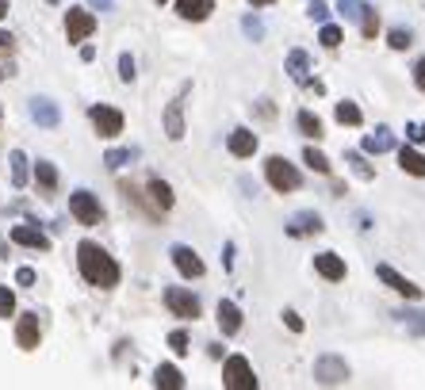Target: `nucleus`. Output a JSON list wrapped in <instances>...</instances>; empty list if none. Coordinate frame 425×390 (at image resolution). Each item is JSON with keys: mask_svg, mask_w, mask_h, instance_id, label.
Masks as SVG:
<instances>
[{"mask_svg": "<svg viewBox=\"0 0 425 390\" xmlns=\"http://www.w3.org/2000/svg\"><path fill=\"white\" fill-rule=\"evenodd\" d=\"M314 382H322V387H341V382H349V364H345L341 356H318L314 360Z\"/></svg>", "mask_w": 425, "mask_h": 390, "instance_id": "nucleus-5", "label": "nucleus"}, {"mask_svg": "<svg viewBox=\"0 0 425 390\" xmlns=\"http://www.w3.org/2000/svg\"><path fill=\"white\" fill-rule=\"evenodd\" d=\"M334 115H337V123H341V126H360V123H364V115H360V108L352 100H341L334 108Z\"/></svg>", "mask_w": 425, "mask_h": 390, "instance_id": "nucleus-25", "label": "nucleus"}, {"mask_svg": "<svg viewBox=\"0 0 425 390\" xmlns=\"http://www.w3.org/2000/svg\"><path fill=\"white\" fill-rule=\"evenodd\" d=\"M368 8H372V4H364V0H341V4H337V12H341L349 23H360V19L368 16Z\"/></svg>", "mask_w": 425, "mask_h": 390, "instance_id": "nucleus-27", "label": "nucleus"}, {"mask_svg": "<svg viewBox=\"0 0 425 390\" xmlns=\"http://www.w3.org/2000/svg\"><path fill=\"white\" fill-rule=\"evenodd\" d=\"M150 199H153V207H158V211H169V207H173V188L153 176V180H150Z\"/></svg>", "mask_w": 425, "mask_h": 390, "instance_id": "nucleus-24", "label": "nucleus"}, {"mask_svg": "<svg viewBox=\"0 0 425 390\" xmlns=\"http://www.w3.org/2000/svg\"><path fill=\"white\" fill-rule=\"evenodd\" d=\"M158 4H165V0H158Z\"/></svg>", "mask_w": 425, "mask_h": 390, "instance_id": "nucleus-52", "label": "nucleus"}, {"mask_svg": "<svg viewBox=\"0 0 425 390\" xmlns=\"http://www.w3.org/2000/svg\"><path fill=\"white\" fill-rule=\"evenodd\" d=\"M31 119L39 126H46V130H54V126L62 123V111H58V104L54 100H46V96H35L31 100Z\"/></svg>", "mask_w": 425, "mask_h": 390, "instance_id": "nucleus-13", "label": "nucleus"}, {"mask_svg": "<svg viewBox=\"0 0 425 390\" xmlns=\"http://www.w3.org/2000/svg\"><path fill=\"white\" fill-rule=\"evenodd\" d=\"M12 184H16V188H23L27 184V157H23V150H12Z\"/></svg>", "mask_w": 425, "mask_h": 390, "instance_id": "nucleus-28", "label": "nucleus"}, {"mask_svg": "<svg viewBox=\"0 0 425 390\" xmlns=\"http://www.w3.org/2000/svg\"><path fill=\"white\" fill-rule=\"evenodd\" d=\"M153 382H158L161 390H180V387H184V375H180V367L161 364L158 371H153Z\"/></svg>", "mask_w": 425, "mask_h": 390, "instance_id": "nucleus-23", "label": "nucleus"}, {"mask_svg": "<svg viewBox=\"0 0 425 390\" xmlns=\"http://www.w3.org/2000/svg\"><path fill=\"white\" fill-rule=\"evenodd\" d=\"M134 157H138V150H111L108 157H104V165H108V168H123V165H131Z\"/></svg>", "mask_w": 425, "mask_h": 390, "instance_id": "nucleus-32", "label": "nucleus"}, {"mask_svg": "<svg viewBox=\"0 0 425 390\" xmlns=\"http://www.w3.org/2000/svg\"><path fill=\"white\" fill-rule=\"evenodd\" d=\"M8 16V0H0V19Z\"/></svg>", "mask_w": 425, "mask_h": 390, "instance_id": "nucleus-50", "label": "nucleus"}, {"mask_svg": "<svg viewBox=\"0 0 425 390\" xmlns=\"http://www.w3.org/2000/svg\"><path fill=\"white\" fill-rule=\"evenodd\" d=\"M39 337H42V329H39V314H23L16 322V344L23 352H31V349H39Z\"/></svg>", "mask_w": 425, "mask_h": 390, "instance_id": "nucleus-12", "label": "nucleus"}, {"mask_svg": "<svg viewBox=\"0 0 425 390\" xmlns=\"http://www.w3.org/2000/svg\"><path fill=\"white\" fill-rule=\"evenodd\" d=\"M211 12H215V0H176V16L192 23H203Z\"/></svg>", "mask_w": 425, "mask_h": 390, "instance_id": "nucleus-17", "label": "nucleus"}, {"mask_svg": "<svg viewBox=\"0 0 425 390\" xmlns=\"http://www.w3.org/2000/svg\"><path fill=\"white\" fill-rule=\"evenodd\" d=\"M0 119H4V111H0Z\"/></svg>", "mask_w": 425, "mask_h": 390, "instance_id": "nucleus-53", "label": "nucleus"}, {"mask_svg": "<svg viewBox=\"0 0 425 390\" xmlns=\"http://www.w3.org/2000/svg\"><path fill=\"white\" fill-rule=\"evenodd\" d=\"M406 138L414 142V146H422V142H425V123H410L406 126Z\"/></svg>", "mask_w": 425, "mask_h": 390, "instance_id": "nucleus-41", "label": "nucleus"}, {"mask_svg": "<svg viewBox=\"0 0 425 390\" xmlns=\"http://www.w3.org/2000/svg\"><path fill=\"white\" fill-rule=\"evenodd\" d=\"M253 8H265V4H272V0H249Z\"/></svg>", "mask_w": 425, "mask_h": 390, "instance_id": "nucleus-51", "label": "nucleus"}, {"mask_svg": "<svg viewBox=\"0 0 425 390\" xmlns=\"http://www.w3.org/2000/svg\"><path fill=\"white\" fill-rule=\"evenodd\" d=\"M77 268H81L88 287H115L119 283V264L115 257H108V249H100L96 241H81L77 245Z\"/></svg>", "mask_w": 425, "mask_h": 390, "instance_id": "nucleus-1", "label": "nucleus"}, {"mask_svg": "<svg viewBox=\"0 0 425 390\" xmlns=\"http://www.w3.org/2000/svg\"><path fill=\"white\" fill-rule=\"evenodd\" d=\"M134 77H138V73H134V58H131V54H119V81L131 84Z\"/></svg>", "mask_w": 425, "mask_h": 390, "instance_id": "nucleus-36", "label": "nucleus"}, {"mask_svg": "<svg viewBox=\"0 0 425 390\" xmlns=\"http://www.w3.org/2000/svg\"><path fill=\"white\" fill-rule=\"evenodd\" d=\"M303 161H307V165L314 168V173H322V176L330 173V157H325V153H318L314 146H307V150H303Z\"/></svg>", "mask_w": 425, "mask_h": 390, "instance_id": "nucleus-30", "label": "nucleus"}, {"mask_svg": "<svg viewBox=\"0 0 425 390\" xmlns=\"http://www.w3.org/2000/svg\"><path fill=\"white\" fill-rule=\"evenodd\" d=\"M318 39H322V46H325V50H337V46H341V27L322 23V35H318Z\"/></svg>", "mask_w": 425, "mask_h": 390, "instance_id": "nucleus-33", "label": "nucleus"}, {"mask_svg": "<svg viewBox=\"0 0 425 390\" xmlns=\"http://www.w3.org/2000/svg\"><path fill=\"white\" fill-rule=\"evenodd\" d=\"M165 306L176 318H200V299H196L188 287H169L165 291Z\"/></svg>", "mask_w": 425, "mask_h": 390, "instance_id": "nucleus-8", "label": "nucleus"}, {"mask_svg": "<svg viewBox=\"0 0 425 390\" xmlns=\"http://www.w3.org/2000/svg\"><path fill=\"white\" fill-rule=\"evenodd\" d=\"M12 50H16V39L8 31H0V54H12Z\"/></svg>", "mask_w": 425, "mask_h": 390, "instance_id": "nucleus-45", "label": "nucleus"}, {"mask_svg": "<svg viewBox=\"0 0 425 390\" xmlns=\"http://www.w3.org/2000/svg\"><path fill=\"white\" fill-rule=\"evenodd\" d=\"M402 318L410 322V329H414V333H425V314H402Z\"/></svg>", "mask_w": 425, "mask_h": 390, "instance_id": "nucleus-44", "label": "nucleus"}, {"mask_svg": "<svg viewBox=\"0 0 425 390\" xmlns=\"http://www.w3.org/2000/svg\"><path fill=\"white\" fill-rule=\"evenodd\" d=\"M218 325H223L226 337H230V333H238V329H242V310L223 299V302H218Z\"/></svg>", "mask_w": 425, "mask_h": 390, "instance_id": "nucleus-21", "label": "nucleus"}, {"mask_svg": "<svg viewBox=\"0 0 425 390\" xmlns=\"http://www.w3.org/2000/svg\"><path fill=\"white\" fill-rule=\"evenodd\" d=\"M16 283H19V287H31V283H35V268H19Z\"/></svg>", "mask_w": 425, "mask_h": 390, "instance_id": "nucleus-43", "label": "nucleus"}, {"mask_svg": "<svg viewBox=\"0 0 425 390\" xmlns=\"http://www.w3.org/2000/svg\"><path fill=\"white\" fill-rule=\"evenodd\" d=\"M4 77H12V61H0V81H4Z\"/></svg>", "mask_w": 425, "mask_h": 390, "instance_id": "nucleus-49", "label": "nucleus"}, {"mask_svg": "<svg viewBox=\"0 0 425 390\" xmlns=\"http://www.w3.org/2000/svg\"><path fill=\"white\" fill-rule=\"evenodd\" d=\"M287 73H292L295 84H310V58H307V50H292V54H287Z\"/></svg>", "mask_w": 425, "mask_h": 390, "instance_id": "nucleus-20", "label": "nucleus"}, {"mask_svg": "<svg viewBox=\"0 0 425 390\" xmlns=\"http://www.w3.org/2000/svg\"><path fill=\"white\" fill-rule=\"evenodd\" d=\"M188 92H192V84H180V92H176L173 100H169V108H165V134L173 142H180L184 138V100H188Z\"/></svg>", "mask_w": 425, "mask_h": 390, "instance_id": "nucleus-6", "label": "nucleus"}, {"mask_svg": "<svg viewBox=\"0 0 425 390\" xmlns=\"http://www.w3.org/2000/svg\"><path fill=\"white\" fill-rule=\"evenodd\" d=\"M387 42H391V50H406V46H410V42H414V39H410V31H402V27H395V31L387 35Z\"/></svg>", "mask_w": 425, "mask_h": 390, "instance_id": "nucleus-38", "label": "nucleus"}, {"mask_svg": "<svg viewBox=\"0 0 425 390\" xmlns=\"http://www.w3.org/2000/svg\"><path fill=\"white\" fill-rule=\"evenodd\" d=\"M283 322H287V329H292V333H303V318L295 314V310H283Z\"/></svg>", "mask_w": 425, "mask_h": 390, "instance_id": "nucleus-42", "label": "nucleus"}, {"mask_svg": "<svg viewBox=\"0 0 425 390\" xmlns=\"http://www.w3.org/2000/svg\"><path fill=\"white\" fill-rule=\"evenodd\" d=\"M169 349H173L176 356H188V333H184V329H173V333H169Z\"/></svg>", "mask_w": 425, "mask_h": 390, "instance_id": "nucleus-35", "label": "nucleus"}, {"mask_svg": "<svg viewBox=\"0 0 425 390\" xmlns=\"http://www.w3.org/2000/svg\"><path fill=\"white\" fill-rule=\"evenodd\" d=\"M16 314V295L8 287H0V318H12Z\"/></svg>", "mask_w": 425, "mask_h": 390, "instance_id": "nucleus-37", "label": "nucleus"}, {"mask_svg": "<svg viewBox=\"0 0 425 390\" xmlns=\"http://www.w3.org/2000/svg\"><path fill=\"white\" fill-rule=\"evenodd\" d=\"M226 146H230L234 157H253V153H257V134H253L249 126H238V130H230Z\"/></svg>", "mask_w": 425, "mask_h": 390, "instance_id": "nucleus-15", "label": "nucleus"}, {"mask_svg": "<svg viewBox=\"0 0 425 390\" xmlns=\"http://www.w3.org/2000/svg\"><path fill=\"white\" fill-rule=\"evenodd\" d=\"M265 176H268V184H272L276 191H295L303 184L299 168H295L287 157H268L265 161Z\"/></svg>", "mask_w": 425, "mask_h": 390, "instance_id": "nucleus-2", "label": "nucleus"}, {"mask_svg": "<svg viewBox=\"0 0 425 390\" xmlns=\"http://www.w3.org/2000/svg\"><path fill=\"white\" fill-rule=\"evenodd\" d=\"M414 81H417V88L425 92V58H417V66H414Z\"/></svg>", "mask_w": 425, "mask_h": 390, "instance_id": "nucleus-46", "label": "nucleus"}, {"mask_svg": "<svg viewBox=\"0 0 425 390\" xmlns=\"http://www.w3.org/2000/svg\"><path fill=\"white\" fill-rule=\"evenodd\" d=\"M69 211H73V218L81 226H100L104 222V207L96 203L92 191H73V195H69Z\"/></svg>", "mask_w": 425, "mask_h": 390, "instance_id": "nucleus-4", "label": "nucleus"}, {"mask_svg": "<svg viewBox=\"0 0 425 390\" xmlns=\"http://www.w3.org/2000/svg\"><path fill=\"white\" fill-rule=\"evenodd\" d=\"M345 165H352V173H357L360 180H372V176H375V168L364 161V153H352L349 150V153H345Z\"/></svg>", "mask_w": 425, "mask_h": 390, "instance_id": "nucleus-29", "label": "nucleus"}, {"mask_svg": "<svg viewBox=\"0 0 425 390\" xmlns=\"http://www.w3.org/2000/svg\"><path fill=\"white\" fill-rule=\"evenodd\" d=\"M35 180H39L42 191H54L58 188V168H54L50 161H39V165H35Z\"/></svg>", "mask_w": 425, "mask_h": 390, "instance_id": "nucleus-26", "label": "nucleus"}, {"mask_svg": "<svg viewBox=\"0 0 425 390\" xmlns=\"http://www.w3.org/2000/svg\"><path fill=\"white\" fill-rule=\"evenodd\" d=\"M307 16L314 19V23H325V19H330V4H322V0H310Z\"/></svg>", "mask_w": 425, "mask_h": 390, "instance_id": "nucleus-39", "label": "nucleus"}, {"mask_svg": "<svg viewBox=\"0 0 425 390\" xmlns=\"http://www.w3.org/2000/svg\"><path fill=\"white\" fill-rule=\"evenodd\" d=\"M287 230V237H314V233H322V215H314V211H299V215H292V222L283 226Z\"/></svg>", "mask_w": 425, "mask_h": 390, "instance_id": "nucleus-11", "label": "nucleus"}, {"mask_svg": "<svg viewBox=\"0 0 425 390\" xmlns=\"http://www.w3.org/2000/svg\"><path fill=\"white\" fill-rule=\"evenodd\" d=\"M92 126L100 130V138H119L123 134V111L119 108H108V104H96V108L88 111Z\"/></svg>", "mask_w": 425, "mask_h": 390, "instance_id": "nucleus-7", "label": "nucleus"}, {"mask_svg": "<svg viewBox=\"0 0 425 390\" xmlns=\"http://www.w3.org/2000/svg\"><path fill=\"white\" fill-rule=\"evenodd\" d=\"M88 4H92L96 12H111V4H115V0H88Z\"/></svg>", "mask_w": 425, "mask_h": 390, "instance_id": "nucleus-48", "label": "nucleus"}, {"mask_svg": "<svg viewBox=\"0 0 425 390\" xmlns=\"http://www.w3.org/2000/svg\"><path fill=\"white\" fill-rule=\"evenodd\" d=\"M314 272L322 275V280H330V283H341L345 280V260L337 257V253H318V257H314Z\"/></svg>", "mask_w": 425, "mask_h": 390, "instance_id": "nucleus-16", "label": "nucleus"}, {"mask_svg": "<svg viewBox=\"0 0 425 390\" xmlns=\"http://www.w3.org/2000/svg\"><path fill=\"white\" fill-rule=\"evenodd\" d=\"M173 264L180 268V275H188V280H200L203 275V260L196 257V249H188V245H173Z\"/></svg>", "mask_w": 425, "mask_h": 390, "instance_id": "nucleus-14", "label": "nucleus"}, {"mask_svg": "<svg viewBox=\"0 0 425 390\" xmlns=\"http://www.w3.org/2000/svg\"><path fill=\"white\" fill-rule=\"evenodd\" d=\"M242 31L249 35V39H265V27H261V19H253V16L242 19Z\"/></svg>", "mask_w": 425, "mask_h": 390, "instance_id": "nucleus-40", "label": "nucleus"}, {"mask_svg": "<svg viewBox=\"0 0 425 390\" xmlns=\"http://www.w3.org/2000/svg\"><path fill=\"white\" fill-rule=\"evenodd\" d=\"M92 31H96V16H92V12H84V8L66 12V39L69 42H84Z\"/></svg>", "mask_w": 425, "mask_h": 390, "instance_id": "nucleus-9", "label": "nucleus"}, {"mask_svg": "<svg viewBox=\"0 0 425 390\" xmlns=\"http://www.w3.org/2000/svg\"><path fill=\"white\" fill-rule=\"evenodd\" d=\"M299 130L310 134V138H322V119L310 115V111H299Z\"/></svg>", "mask_w": 425, "mask_h": 390, "instance_id": "nucleus-31", "label": "nucleus"}, {"mask_svg": "<svg viewBox=\"0 0 425 390\" xmlns=\"http://www.w3.org/2000/svg\"><path fill=\"white\" fill-rule=\"evenodd\" d=\"M223 382L226 390H257V375H253L249 360L245 356H230L223 367Z\"/></svg>", "mask_w": 425, "mask_h": 390, "instance_id": "nucleus-3", "label": "nucleus"}, {"mask_svg": "<svg viewBox=\"0 0 425 390\" xmlns=\"http://www.w3.org/2000/svg\"><path fill=\"white\" fill-rule=\"evenodd\" d=\"M387 150H395L391 126H375V130L364 138V153H387Z\"/></svg>", "mask_w": 425, "mask_h": 390, "instance_id": "nucleus-19", "label": "nucleus"}, {"mask_svg": "<svg viewBox=\"0 0 425 390\" xmlns=\"http://www.w3.org/2000/svg\"><path fill=\"white\" fill-rule=\"evenodd\" d=\"M257 111H261V115H265V119H272V115H276L272 100H257Z\"/></svg>", "mask_w": 425, "mask_h": 390, "instance_id": "nucleus-47", "label": "nucleus"}, {"mask_svg": "<svg viewBox=\"0 0 425 390\" xmlns=\"http://www.w3.org/2000/svg\"><path fill=\"white\" fill-rule=\"evenodd\" d=\"M12 241H16V245H27V249H39V253L50 249V237L42 230H35V226H16V230H12Z\"/></svg>", "mask_w": 425, "mask_h": 390, "instance_id": "nucleus-18", "label": "nucleus"}, {"mask_svg": "<svg viewBox=\"0 0 425 390\" xmlns=\"http://www.w3.org/2000/svg\"><path fill=\"white\" fill-rule=\"evenodd\" d=\"M399 165H402V173L422 176V180H425V157L414 150V146H402V150H399Z\"/></svg>", "mask_w": 425, "mask_h": 390, "instance_id": "nucleus-22", "label": "nucleus"}, {"mask_svg": "<svg viewBox=\"0 0 425 390\" xmlns=\"http://www.w3.org/2000/svg\"><path fill=\"white\" fill-rule=\"evenodd\" d=\"M375 275H379V280H384L391 291H399L402 299H410V302H417V299H422V287H417V283H410L406 275H399L391 264H379V268H375Z\"/></svg>", "mask_w": 425, "mask_h": 390, "instance_id": "nucleus-10", "label": "nucleus"}, {"mask_svg": "<svg viewBox=\"0 0 425 390\" xmlns=\"http://www.w3.org/2000/svg\"><path fill=\"white\" fill-rule=\"evenodd\" d=\"M375 31H379V12L368 8V16L360 19V35H364V39H375Z\"/></svg>", "mask_w": 425, "mask_h": 390, "instance_id": "nucleus-34", "label": "nucleus"}]
</instances>
